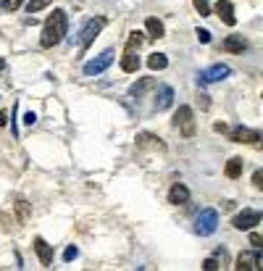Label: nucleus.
Instances as JSON below:
<instances>
[{
	"instance_id": "15",
	"label": "nucleus",
	"mask_w": 263,
	"mask_h": 271,
	"mask_svg": "<svg viewBox=\"0 0 263 271\" xmlns=\"http://www.w3.org/2000/svg\"><path fill=\"white\" fill-rule=\"evenodd\" d=\"M145 32H147L150 40H161V37L166 34V26H163V21H158L155 16H150L145 21Z\"/></svg>"
},
{
	"instance_id": "19",
	"label": "nucleus",
	"mask_w": 263,
	"mask_h": 271,
	"mask_svg": "<svg viewBox=\"0 0 263 271\" xmlns=\"http://www.w3.org/2000/svg\"><path fill=\"white\" fill-rule=\"evenodd\" d=\"M147 66L153 69V71H163L168 66V58H166L163 53H150L147 55Z\"/></svg>"
},
{
	"instance_id": "32",
	"label": "nucleus",
	"mask_w": 263,
	"mask_h": 271,
	"mask_svg": "<svg viewBox=\"0 0 263 271\" xmlns=\"http://www.w3.org/2000/svg\"><path fill=\"white\" fill-rule=\"evenodd\" d=\"M213 129H216V132H227V124H224V121H219V124H213Z\"/></svg>"
},
{
	"instance_id": "4",
	"label": "nucleus",
	"mask_w": 263,
	"mask_h": 271,
	"mask_svg": "<svg viewBox=\"0 0 263 271\" xmlns=\"http://www.w3.org/2000/svg\"><path fill=\"white\" fill-rule=\"evenodd\" d=\"M216 229H219V213H216L213 208L200 211V216H197V221H195V232H197V235L208 237V235H213Z\"/></svg>"
},
{
	"instance_id": "6",
	"label": "nucleus",
	"mask_w": 263,
	"mask_h": 271,
	"mask_svg": "<svg viewBox=\"0 0 263 271\" xmlns=\"http://www.w3.org/2000/svg\"><path fill=\"white\" fill-rule=\"evenodd\" d=\"M111 63H114V50H103L100 55H95L92 61L84 63V77H98V74H103Z\"/></svg>"
},
{
	"instance_id": "9",
	"label": "nucleus",
	"mask_w": 263,
	"mask_h": 271,
	"mask_svg": "<svg viewBox=\"0 0 263 271\" xmlns=\"http://www.w3.org/2000/svg\"><path fill=\"white\" fill-rule=\"evenodd\" d=\"M237 271H256L261 269V253L258 250H245V253L237 256Z\"/></svg>"
},
{
	"instance_id": "28",
	"label": "nucleus",
	"mask_w": 263,
	"mask_h": 271,
	"mask_svg": "<svg viewBox=\"0 0 263 271\" xmlns=\"http://www.w3.org/2000/svg\"><path fill=\"white\" fill-rule=\"evenodd\" d=\"M195 34H197V40H200V42H211V32L208 29H197Z\"/></svg>"
},
{
	"instance_id": "20",
	"label": "nucleus",
	"mask_w": 263,
	"mask_h": 271,
	"mask_svg": "<svg viewBox=\"0 0 263 271\" xmlns=\"http://www.w3.org/2000/svg\"><path fill=\"white\" fill-rule=\"evenodd\" d=\"M137 147H158V150H163V142H158V137L142 132V135L137 137Z\"/></svg>"
},
{
	"instance_id": "30",
	"label": "nucleus",
	"mask_w": 263,
	"mask_h": 271,
	"mask_svg": "<svg viewBox=\"0 0 263 271\" xmlns=\"http://www.w3.org/2000/svg\"><path fill=\"white\" fill-rule=\"evenodd\" d=\"M34 121H37V116H34V114H32V111H29V114H26V116H24V124H26V127H32V124H34Z\"/></svg>"
},
{
	"instance_id": "10",
	"label": "nucleus",
	"mask_w": 263,
	"mask_h": 271,
	"mask_svg": "<svg viewBox=\"0 0 263 271\" xmlns=\"http://www.w3.org/2000/svg\"><path fill=\"white\" fill-rule=\"evenodd\" d=\"M232 142H248V145H261L258 139H261V132L258 129H248V127H237V129H232V135H229Z\"/></svg>"
},
{
	"instance_id": "11",
	"label": "nucleus",
	"mask_w": 263,
	"mask_h": 271,
	"mask_svg": "<svg viewBox=\"0 0 263 271\" xmlns=\"http://www.w3.org/2000/svg\"><path fill=\"white\" fill-rule=\"evenodd\" d=\"M34 253H37V258H40V264L45 269L53 264V245H48L42 237H34Z\"/></svg>"
},
{
	"instance_id": "2",
	"label": "nucleus",
	"mask_w": 263,
	"mask_h": 271,
	"mask_svg": "<svg viewBox=\"0 0 263 271\" xmlns=\"http://www.w3.org/2000/svg\"><path fill=\"white\" fill-rule=\"evenodd\" d=\"M142 32H132L129 34V42H127V48H124V55H121V69H124L127 74H134L139 69V45H142Z\"/></svg>"
},
{
	"instance_id": "25",
	"label": "nucleus",
	"mask_w": 263,
	"mask_h": 271,
	"mask_svg": "<svg viewBox=\"0 0 263 271\" xmlns=\"http://www.w3.org/2000/svg\"><path fill=\"white\" fill-rule=\"evenodd\" d=\"M77 256H79V248L77 245H69V248H66V253H63V261H74Z\"/></svg>"
},
{
	"instance_id": "7",
	"label": "nucleus",
	"mask_w": 263,
	"mask_h": 271,
	"mask_svg": "<svg viewBox=\"0 0 263 271\" xmlns=\"http://www.w3.org/2000/svg\"><path fill=\"white\" fill-rule=\"evenodd\" d=\"M229 74H232V69L227 66V63H213V66L203 69L200 74H197V82H200V85H211V82H221V79H227Z\"/></svg>"
},
{
	"instance_id": "24",
	"label": "nucleus",
	"mask_w": 263,
	"mask_h": 271,
	"mask_svg": "<svg viewBox=\"0 0 263 271\" xmlns=\"http://www.w3.org/2000/svg\"><path fill=\"white\" fill-rule=\"evenodd\" d=\"M21 3H24V0H3V8H5V11H18V8H21Z\"/></svg>"
},
{
	"instance_id": "18",
	"label": "nucleus",
	"mask_w": 263,
	"mask_h": 271,
	"mask_svg": "<svg viewBox=\"0 0 263 271\" xmlns=\"http://www.w3.org/2000/svg\"><path fill=\"white\" fill-rule=\"evenodd\" d=\"M242 169H245V161L234 155V158H229V161H227V169H224V174H227L229 179H240V176H242Z\"/></svg>"
},
{
	"instance_id": "8",
	"label": "nucleus",
	"mask_w": 263,
	"mask_h": 271,
	"mask_svg": "<svg viewBox=\"0 0 263 271\" xmlns=\"http://www.w3.org/2000/svg\"><path fill=\"white\" fill-rule=\"evenodd\" d=\"M261 211H242V213H237V216L232 219V227L234 229H240V232H248V229H253L256 224H261Z\"/></svg>"
},
{
	"instance_id": "14",
	"label": "nucleus",
	"mask_w": 263,
	"mask_h": 271,
	"mask_svg": "<svg viewBox=\"0 0 263 271\" xmlns=\"http://www.w3.org/2000/svg\"><path fill=\"white\" fill-rule=\"evenodd\" d=\"M168 203H174V205H184V203H190V190H187L182 182H176L171 190H168Z\"/></svg>"
},
{
	"instance_id": "5",
	"label": "nucleus",
	"mask_w": 263,
	"mask_h": 271,
	"mask_svg": "<svg viewBox=\"0 0 263 271\" xmlns=\"http://www.w3.org/2000/svg\"><path fill=\"white\" fill-rule=\"evenodd\" d=\"M103 26H106V18H103V16H95V18H90V21L82 26V32H79V40H77L82 50H84V48H90V42H92V40H95V37L103 32Z\"/></svg>"
},
{
	"instance_id": "1",
	"label": "nucleus",
	"mask_w": 263,
	"mask_h": 271,
	"mask_svg": "<svg viewBox=\"0 0 263 271\" xmlns=\"http://www.w3.org/2000/svg\"><path fill=\"white\" fill-rule=\"evenodd\" d=\"M66 29H69V16H66V11H61V8H55L48 16V21L42 24L40 45L42 48H55V45L66 37Z\"/></svg>"
},
{
	"instance_id": "33",
	"label": "nucleus",
	"mask_w": 263,
	"mask_h": 271,
	"mask_svg": "<svg viewBox=\"0 0 263 271\" xmlns=\"http://www.w3.org/2000/svg\"><path fill=\"white\" fill-rule=\"evenodd\" d=\"M8 124V114H5V111H0V127H5Z\"/></svg>"
},
{
	"instance_id": "23",
	"label": "nucleus",
	"mask_w": 263,
	"mask_h": 271,
	"mask_svg": "<svg viewBox=\"0 0 263 271\" xmlns=\"http://www.w3.org/2000/svg\"><path fill=\"white\" fill-rule=\"evenodd\" d=\"M192 5H195V11L200 13V16H211V5H208V0H192Z\"/></svg>"
},
{
	"instance_id": "13",
	"label": "nucleus",
	"mask_w": 263,
	"mask_h": 271,
	"mask_svg": "<svg viewBox=\"0 0 263 271\" xmlns=\"http://www.w3.org/2000/svg\"><path fill=\"white\" fill-rule=\"evenodd\" d=\"M174 106V90L168 87V85H161L158 87V95H155V108L158 111H166V108H171Z\"/></svg>"
},
{
	"instance_id": "31",
	"label": "nucleus",
	"mask_w": 263,
	"mask_h": 271,
	"mask_svg": "<svg viewBox=\"0 0 263 271\" xmlns=\"http://www.w3.org/2000/svg\"><path fill=\"white\" fill-rule=\"evenodd\" d=\"M211 106V100H208V95H200V108H208Z\"/></svg>"
},
{
	"instance_id": "22",
	"label": "nucleus",
	"mask_w": 263,
	"mask_h": 271,
	"mask_svg": "<svg viewBox=\"0 0 263 271\" xmlns=\"http://www.w3.org/2000/svg\"><path fill=\"white\" fill-rule=\"evenodd\" d=\"M16 211H18V221L29 219V203L26 200H16Z\"/></svg>"
},
{
	"instance_id": "17",
	"label": "nucleus",
	"mask_w": 263,
	"mask_h": 271,
	"mask_svg": "<svg viewBox=\"0 0 263 271\" xmlns=\"http://www.w3.org/2000/svg\"><path fill=\"white\" fill-rule=\"evenodd\" d=\"M155 85H158V82H155L153 77H145V79H139L137 85H132V87H129V95H132V98H142L145 92H147V90H153Z\"/></svg>"
},
{
	"instance_id": "12",
	"label": "nucleus",
	"mask_w": 263,
	"mask_h": 271,
	"mask_svg": "<svg viewBox=\"0 0 263 271\" xmlns=\"http://www.w3.org/2000/svg\"><path fill=\"white\" fill-rule=\"evenodd\" d=\"M213 11L219 13V18H221V21L227 24V26H234V24H237V16H234V5L229 3V0H219Z\"/></svg>"
},
{
	"instance_id": "16",
	"label": "nucleus",
	"mask_w": 263,
	"mask_h": 271,
	"mask_svg": "<svg viewBox=\"0 0 263 271\" xmlns=\"http://www.w3.org/2000/svg\"><path fill=\"white\" fill-rule=\"evenodd\" d=\"M221 48L227 50V53H242V50L248 48V42L242 40V34H229L227 40H224V45H221Z\"/></svg>"
},
{
	"instance_id": "3",
	"label": "nucleus",
	"mask_w": 263,
	"mask_h": 271,
	"mask_svg": "<svg viewBox=\"0 0 263 271\" xmlns=\"http://www.w3.org/2000/svg\"><path fill=\"white\" fill-rule=\"evenodd\" d=\"M174 127L179 129L182 137H187V139L195 137V114H192L190 106H182V108L174 114Z\"/></svg>"
},
{
	"instance_id": "29",
	"label": "nucleus",
	"mask_w": 263,
	"mask_h": 271,
	"mask_svg": "<svg viewBox=\"0 0 263 271\" xmlns=\"http://www.w3.org/2000/svg\"><path fill=\"white\" fill-rule=\"evenodd\" d=\"M253 184H256L258 190L263 187V174H261V171H256V174H253Z\"/></svg>"
},
{
	"instance_id": "21",
	"label": "nucleus",
	"mask_w": 263,
	"mask_h": 271,
	"mask_svg": "<svg viewBox=\"0 0 263 271\" xmlns=\"http://www.w3.org/2000/svg\"><path fill=\"white\" fill-rule=\"evenodd\" d=\"M53 3V0H29V3H26V11L29 13H40L42 8H48Z\"/></svg>"
},
{
	"instance_id": "26",
	"label": "nucleus",
	"mask_w": 263,
	"mask_h": 271,
	"mask_svg": "<svg viewBox=\"0 0 263 271\" xmlns=\"http://www.w3.org/2000/svg\"><path fill=\"white\" fill-rule=\"evenodd\" d=\"M250 232V229H248ZM250 245L256 248V250H261V245H263V237L258 235V232H250Z\"/></svg>"
},
{
	"instance_id": "27",
	"label": "nucleus",
	"mask_w": 263,
	"mask_h": 271,
	"mask_svg": "<svg viewBox=\"0 0 263 271\" xmlns=\"http://www.w3.org/2000/svg\"><path fill=\"white\" fill-rule=\"evenodd\" d=\"M203 269L205 271H216V269H219V261H216V258H205L203 261Z\"/></svg>"
}]
</instances>
